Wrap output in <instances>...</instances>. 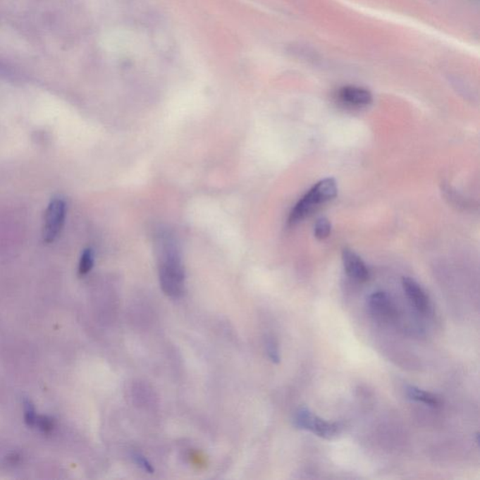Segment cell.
I'll return each mask as SVG.
<instances>
[{
	"mask_svg": "<svg viewBox=\"0 0 480 480\" xmlns=\"http://www.w3.org/2000/svg\"><path fill=\"white\" fill-rule=\"evenodd\" d=\"M160 248V281L161 286L167 295L178 297L184 289V269L180 252L171 238H163Z\"/></svg>",
	"mask_w": 480,
	"mask_h": 480,
	"instance_id": "obj_1",
	"label": "cell"
},
{
	"mask_svg": "<svg viewBox=\"0 0 480 480\" xmlns=\"http://www.w3.org/2000/svg\"><path fill=\"white\" fill-rule=\"evenodd\" d=\"M337 195L338 186L334 178H324L314 184L293 207L288 217L289 226H294L300 223L320 204L333 200Z\"/></svg>",
	"mask_w": 480,
	"mask_h": 480,
	"instance_id": "obj_2",
	"label": "cell"
},
{
	"mask_svg": "<svg viewBox=\"0 0 480 480\" xmlns=\"http://www.w3.org/2000/svg\"><path fill=\"white\" fill-rule=\"evenodd\" d=\"M294 423L295 427L311 431L323 439H334L340 433V427L338 423L326 421L306 407L298 409L295 414Z\"/></svg>",
	"mask_w": 480,
	"mask_h": 480,
	"instance_id": "obj_3",
	"label": "cell"
},
{
	"mask_svg": "<svg viewBox=\"0 0 480 480\" xmlns=\"http://www.w3.org/2000/svg\"><path fill=\"white\" fill-rule=\"evenodd\" d=\"M66 217V204L61 198L53 199L45 212L44 240L51 243L58 238Z\"/></svg>",
	"mask_w": 480,
	"mask_h": 480,
	"instance_id": "obj_4",
	"label": "cell"
},
{
	"mask_svg": "<svg viewBox=\"0 0 480 480\" xmlns=\"http://www.w3.org/2000/svg\"><path fill=\"white\" fill-rule=\"evenodd\" d=\"M342 260L346 274L351 279L359 283L367 282L369 278H370V271H369L364 261L356 252L348 248L343 249Z\"/></svg>",
	"mask_w": 480,
	"mask_h": 480,
	"instance_id": "obj_5",
	"label": "cell"
},
{
	"mask_svg": "<svg viewBox=\"0 0 480 480\" xmlns=\"http://www.w3.org/2000/svg\"><path fill=\"white\" fill-rule=\"evenodd\" d=\"M369 307L377 319L389 321L396 316V309L386 293L377 291L369 297Z\"/></svg>",
	"mask_w": 480,
	"mask_h": 480,
	"instance_id": "obj_6",
	"label": "cell"
},
{
	"mask_svg": "<svg viewBox=\"0 0 480 480\" xmlns=\"http://www.w3.org/2000/svg\"><path fill=\"white\" fill-rule=\"evenodd\" d=\"M402 288L412 305L421 314H426L430 308V300L419 283L412 278L405 277L402 279Z\"/></svg>",
	"mask_w": 480,
	"mask_h": 480,
	"instance_id": "obj_7",
	"label": "cell"
},
{
	"mask_svg": "<svg viewBox=\"0 0 480 480\" xmlns=\"http://www.w3.org/2000/svg\"><path fill=\"white\" fill-rule=\"evenodd\" d=\"M340 101L350 106H367L373 101V95L364 87L357 86H345L338 92Z\"/></svg>",
	"mask_w": 480,
	"mask_h": 480,
	"instance_id": "obj_8",
	"label": "cell"
},
{
	"mask_svg": "<svg viewBox=\"0 0 480 480\" xmlns=\"http://www.w3.org/2000/svg\"><path fill=\"white\" fill-rule=\"evenodd\" d=\"M406 394H407L409 399L414 400V402H421L423 405L431 406V407H437L440 405V400L436 395L423 390V389L417 388V386H408L406 388Z\"/></svg>",
	"mask_w": 480,
	"mask_h": 480,
	"instance_id": "obj_9",
	"label": "cell"
},
{
	"mask_svg": "<svg viewBox=\"0 0 480 480\" xmlns=\"http://www.w3.org/2000/svg\"><path fill=\"white\" fill-rule=\"evenodd\" d=\"M331 233V223L326 217L318 219L314 226V235L317 240H324L329 237Z\"/></svg>",
	"mask_w": 480,
	"mask_h": 480,
	"instance_id": "obj_10",
	"label": "cell"
},
{
	"mask_svg": "<svg viewBox=\"0 0 480 480\" xmlns=\"http://www.w3.org/2000/svg\"><path fill=\"white\" fill-rule=\"evenodd\" d=\"M93 265H94V254H93L92 250H85L79 262V274L82 276L87 275L92 271Z\"/></svg>",
	"mask_w": 480,
	"mask_h": 480,
	"instance_id": "obj_11",
	"label": "cell"
},
{
	"mask_svg": "<svg viewBox=\"0 0 480 480\" xmlns=\"http://www.w3.org/2000/svg\"><path fill=\"white\" fill-rule=\"evenodd\" d=\"M24 405L25 421L28 426L33 427V426L36 425L37 417H38L36 414L35 408H34V406L32 403H31L30 400H25Z\"/></svg>",
	"mask_w": 480,
	"mask_h": 480,
	"instance_id": "obj_12",
	"label": "cell"
},
{
	"mask_svg": "<svg viewBox=\"0 0 480 480\" xmlns=\"http://www.w3.org/2000/svg\"><path fill=\"white\" fill-rule=\"evenodd\" d=\"M42 431L45 433H49L53 431L54 427H55V423L54 420L49 417L47 416H38L37 417L36 425Z\"/></svg>",
	"mask_w": 480,
	"mask_h": 480,
	"instance_id": "obj_13",
	"label": "cell"
},
{
	"mask_svg": "<svg viewBox=\"0 0 480 480\" xmlns=\"http://www.w3.org/2000/svg\"><path fill=\"white\" fill-rule=\"evenodd\" d=\"M266 351H268L269 357L272 362L275 363V364L280 363L279 349H278L277 343L274 340H268V342H266Z\"/></svg>",
	"mask_w": 480,
	"mask_h": 480,
	"instance_id": "obj_14",
	"label": "cell"
},
{
	"mask_svg": "<svg viewBox=\"0 0 480 480\" xmlns=\"http://www.w3.org/2000/svg\"><path fill=\"white\" fill-rule=\"evenodd\" d=\"M133 460H135L136 464L140 467L142 469L146 471L147 473L152 474L154 472V468L152 467V464L144 456H142L141 454H133Z\"/></svg>",
	"mask_w": 480,
	"mask_h": 480,
	"instance_id": "obj_15",
	"label": "cell"
}]
</instances>
